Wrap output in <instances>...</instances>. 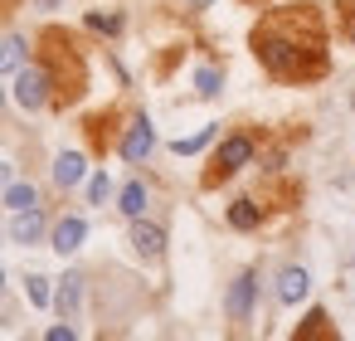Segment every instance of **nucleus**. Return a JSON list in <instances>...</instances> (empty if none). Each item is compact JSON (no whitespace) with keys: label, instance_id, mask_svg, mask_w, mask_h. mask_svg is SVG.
Instances as JSON below:
<instances>
[{"label":"nucleus","instance_id":"1","mask_svg":"<svg viewBox=\"0 0 355 341\" xmlns=\"http://www.w3.org/2000/svg\"><path fill=\"white\" fill-rule=\"evenodd\" d=\"M248 44L277 83H316L331 69V59H326V15L311 0H292V6L268 10L253 25Z\"/></svg>","mask_w":355,"mask_h":341},{"label":"nucleus","instance_id":"2","mask_svg":"<svg viewBox=\"0 0 355 341\" xmlns=\"http://www.w3.org/2000/svg\"><path fill=\"white\" fill-rule=\"evenodd\" d=\"M40 64H44L49 83H54V103H59V108H73V103L88 93V59H83V49L73 44L69 30L49 25V30L40 35Z\"/></svg>","mask_w":355,"mask_h":341},{"label":"nucleus","instance_id":"3","mask_svg":"<svg viewBox=\"0 0 355 341\" xmlns=\"http://www.w3.org/2000/svg\"><path fill=\"white\" fill-rule=\"evenodd\" d=\"M253 161V137L248 132H234V137H224L219 142V151L209 156V171H205V190H214V185H224L229 176H239L243 166Z\"/></svg>","mask_w":355,"mask_h":341},{"label":"nucleus","instance_id":"4","mask_svg":"<svg viewBox=\"0 0 355 341\" xmlns=\"http://www.w3.org/2000/svg\"><path fill=\"white\" fill-rule=\"evenodd\" d=\"M15 103H20L25 113H40L44 103H54V83H49L44 64H35V69H20V74H15Z\"/></svg>","mask_w":355,"mask_h":341},{"label":"nucleus","instance_id":"5","mask_svg":"<svg viewBox=\"0 0 355 341\" xmlns=\"http://www.w3.org/2000/svg\"><path fill=\"white\" fill-rule=\"evenodd\" d=\"M151 147H156L151 122H146V117H132V127H127V137H122V156L137 166V161H146V156H151Z\"/></svg>","mask_w":355,"mask_h":341},{"label":"nucleus","instance_id":"6","mask_svg":"<svg viewBox=\"0 0 355 341\" xmlns=\"http://www.w3.org/2000/svg\"><path fill=\"white\" fill-rule=\"evenodd\" d=\"M10 239H15V244H40V239H44V215H40V205L15 210V219H10Z\"/></svg>","mask_w":355,"mask_h":341},{"label":"nucleus","instance_id":"7","mask_svg":"<svg viewBox=\"0 0 355 341\" xmlns=\"http://www.w3.org/2000/svg\"><path fill=\"white\" fill-rule=\"evenodd\" d=\"M253 273H243V278H234V288H229V317L234 322H248V312H253Z\"/></svg>","mask_w":355,"mask_h":341},{"label":"nucleus","instance_id":"8","mask_svg":"<svg viewBox=\"0 0 355 341\" xmlns=\"http://www.w3.org/2000/svg\"><path fill=\"white\" fill-rule=\"evenodd\" d=\"M83 239H88V224H83L78 215H69V219L54 224V249H59V253H73Z\"/></svg>","mask_w":355,"mask_h":341},{"label":"nucleus","instance_id":"9","mask_svg":"<svg viewBox=\"0 0 355 341\" xmlns=\"http://www.w3.org/2000/svg\"><path fill=\"white\" fill-rule=\"evenodd\" d=\"M132 249L141 253V258H161V249H166V234L156 229V224H132Z\"/></svg>","mask_w":355,"mask_h":341},{"label":"nucleus","instance_id":"10","mask_svg":"<svg viewBox=\"0 0 355 341\" xmlns=\"http://www.w3.org/2000/svg\"><path fill=\"white\" fill-rule=\"evenodd\" d=\"M311 292V273L306 268H282V278H277V297L282 302H302Z\"/></svg>","mask_w":355,"mask_h":341},{"label":"nucleus","instance_id":"11","mask_svg":"<svg viewBox=\"0 0 355 341\" xmlns=\"http://www.w3.org/2000/svg\"><path fill=\"white\" fill-rule=\"evenodd\" d=\"M78 302H83V278H78V273H64V278H59V292H54V307H59L64 317H73Z\"/></svg>","mask_w":355,"mask_h":341},{"label":"nucleus","instance_id":"12","mask_svg":"<svg viewBox=\"0 0 355 341\" xmlns=\"http://www.w3.org/2000/svg\"><path fill=\"white\" fill-rule=\"evenodd\" d=\"M292 336H297V341H336V326H331V317L316 307V312H306V322H302Z\"/></svg>","mask_w":355,"mask_h":341},{"label":"nucleus","instance_id":"13","mask_svg":"<svg viewBox=\"0 0 355 341\" xmlns=\"http://www.w3.org/2000/svg\"><path fill=\"white\" fill-rule=\"evenodd\" d=\"M112 127H117V113H98V117H88V147H93L98 156L112 147Z\"/></svg>","mask_w":355,"mask_h":341},{"label":"nucleus","instance_id":"14","mask_svg":"<svg viewBox=\"0 0 355 341\" xmlns=\"http://www.w3.org/2000/svg\"><path fill=\"white\" fill-rule=\"evenodd\" d=\"M83 171H88V161H83L78 151H64V156L54 161V181H59L64 190H69V185H78V181H83Z\"/></svg>","mask_w":355,"mask_h":341},{"label":"nucleus","instance_id":"15","mask_svg":"<svg viewBox=\"0 0 355 341\" xmlns=\"http://www.w3.org/2000/svg\"><path fill=\"white\" fill-rule=\"evenodd\" d=\"M229 224L243 229V234L258 229V224H263V205H258V200H234V205H229Z\"/></svg>","mask_w":355,"mask_h":341},{"label":"nucleus","instance_id":"16","mask_svg":"<svg viewBox=\"0 0 355 341\" xmlns=\"http://www.w3.org/2000/svg\"><path fill=\"white\" fill-rule=\"evenodd\" d=\"M127 219H141V210H146V185L141 181H127L122 185V205H117Z\"/></svg>","mask_w":355,"mask_h":341},{"label":"nucleus","instance_id":"17","mask_svg":"<svg viewBox=\"0 0 355 341\" xmlns=\"http://www.w3.org/2000/svg\"><path fill=\"white\" fill-rule=\"evenodd\" d=\"M25 69V40L10 35L6 44H0V74H20Z\"/></svg>","mask_w":355,"mask_h":341},{"label":"nucleus","instance_id":"18","mask_svg":"<svg viewBox=\"0 0 355 341\" xmlns=\"http://www.w3.org/2000/svg\"><path fill=\"white\" fill-rule=\"evenodd\" d=\"M6 205H10V210H30V205H40V195H35L30 181H25V185L15 181V185H6Z\"/></svg>","mask_w":355,"mask_h":341},{"label":"nucleus","instance_id":"19","mask_svg":"<svg viewBox=\"0 0 355 341\" xmlns=\"http://www.w3.org/2000/svg\"><path fill=\"white\" fill-rule=\"evenodd\" d=\"M214 132H219V127H200L195 137H180V142H175V156H195L200 147H209V142H214Z\"/></svg>","mask_w":355,"mask_h":341},{"label":"nucleus","instance_id":"20","mask_svg":"<svg viewBox=\"0 0 355 341\" xmlns=\"http://www.w3.org/2000/svg\"><path fill=\"white\" fill-rule=\"evenodd\" d=\"M25 292H30V302H35V307H49V302H54L49 278H40V273H30V278H25Z\"/></svg>","mask_w":355,"mask_h":341},{"label":"nucleus","instance_id":"21","mask_svg":"<svg viewBox=\"0 0 355 341\" xmlns=\"http://www.w3.org/2000/svg\"><path fill=\"white\" fill-rule=\"evenodd\" d=\"M336 25H340V35L355 44V0H340V6H336Z\"/></svg>","mask_w":355,"mask_h":341},{"label":"nucleus","instance_id":"22","mask_svg":"<svg viewBox=\"0 0 355 341\" xmlns=\"http://www.w3.org/2000/svg\"><path fill=\"white\" fill-rule=\"evenodd\" d=\"M219 83H224V78H219V69H200V74H195L200 98H219Z\"/></svg>","mask_w":355,"mask_h":341},{"label":"nucleus","instance_id":"23","mask_svg":"<svg viewBox=\"0 0 355 341\" xmlns=\"http://www.w3.org/2000/svg\"><path fill=\"white\" fill-rule=\"evenodd\" d=\"M88 30H98V35H117V30H122V15H98V10H93V15H88Z\"/></svg>","mask_w":355,"mask_h":341},{"label":"nucleus","instance_id":"24","mask_svg":"<svg viewBox=\"0 0 355 341\" xmlns=\"http://www.w3.org/2000/svg\"><path fill=\"white\" fill-rule=\"evenodd\" d=\"M107 190H112V181H107V176L98 171V176L88 181V200H93V205H103V200H107Z\"/></svg>","mask_w":355,"mask_h":341},{"label":"nucleus","instance_id":"25","mask_svg":"<svg viewBox=\"0 0 355 341\" xmlns=\"http://www.w3.org/2000/svg\"><path fill=\"white\" fill-rule=\"evenodd\" d=\"M49 341H73V326H49Z\"/></svg>","mask_w":355,"mask_h":341},{"label":"nucleus","instance_id":"26","mask_svg":"<svg viewBox=\"0 0 355 341\" xmlns=\"http://www.w3.org/2000/svg\"><path fill=\"white\" fill-rule=\"evenodd\" d=\"M10 185V161H0V190Z\"/></svg>","mask_w":355,"mask_h":341},{"label":"nucleus","instance_id":"27","mask_svg":"<svg viewBox=\"0 0 355 341\" xmlns=\"http://www.w3.org/2000/svg\"><path fill=\"white\" fill-rule=\"evenodd\" d=\"M35 6H40V10H54V6H59V0H35Z\"/></svg>","mask_w":355,"mask_h":341},{"label":"nucleus","instance_id":"28","mask_svg":"<svg viewBox=\"0 0 355 341\" xmlns=\"http://www.w3.org/2000/svg\"><path fill=\"white\" fill-rule=\"evenodd\" d=\"M190 6H195V10H205V6H214V0H190Z\"/></svg>","mask_w":355,"mask_h":341},{"label":"nucleus","instance_id":"29","mask_svg":"<svg viewBox=\"0 0 355 341\" xmlns=\"http://www.w3.org/2000/svg\"><path fill=\"white\" fill-rule=\"evenodd\" d=\"M243 6H268V0H243Z\"/></svg>","mask_w":355,"mask_h":341},{"label":"nucleus","instance_id":"30","mask_svg":"<svg viewBox=\"0 0 355 341\" xmlns=\"http://www.w3.org/2000/svg\"><path fill=\"white\" fill-rule=\"evenodd\" d=\"M0 288H6V268H0Z\"/></svg>","mask_w":355,"mask_h":341},{"label":"nucleus","instance_id":"31","mask_svg":"<svg viewBox=\"0 0 355 341\" xmlns=\"http://www.w3.org/2000/svg\"><path fill=\"white\" fill-rule=\"evenodd\" d=\"M0 103H6V93H0Z\"/></svg>","mask_w":355,"mask_h":341}]
</instances>
